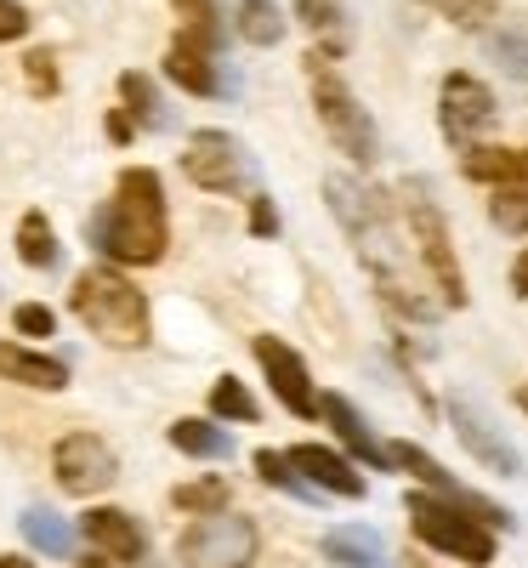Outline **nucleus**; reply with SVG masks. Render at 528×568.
I'll use <instances>...</instances> for the list:
<instances>
[{
  "instance_id": "obj_36",
  "label": "nucleus",
  "mask_w": 528,
  "mask_h": 568,
  "mask_svg": "<svg viewBox=\"0 0 528 568\" xmlns=\"http://www.w3.org/2000/svg\"><path fill=\"white\" fill-rule=\"evenodd\" d=\"M18 34H29V12L18 0H0V40H18Z\"/></svg>"
},
{
  "instance_id": "obj_32",
  "label": "nucleus",
  "mask_w": 528,
  "mask_h": 568,
  "mask_svg": "<svg viewBox=\"0 0 528 568\" xmlns=\"http://www.w3.org/2000/svg\"><path fill=\"white\" fill-rule=\"evenodd\" d=\"M431 7L460 29H489V18H495V0H431Z\"/></svg>"
},
{
  "instance_id": "obj_29",
  "label": "nucleus",
  "mask_w": 528,
  "mask_h": 568,
  "mask_svg": "<svg viewBox=\"0 0 528 568\" xmlns=\"http://www.w3.org/2000/svg\"><path fill=\"white\" fill-rule=\"evenodd\" d=\"M256 471H262V484H273V489H284V495H296V500H318L313 489H307V478H302V471L291 466V455H273V449H262L256 455Z\"/></svg>"
},
{
  "instance_id": "obj_16",
  "label": "nucleus",
  "mask_w": 528,
  "mask_h": 568,
  "mask_svg": "<svg viewBox=\"0 0 528 568\" xmlns=\"http://www.w3.org/2000/svg\"><path fill=\"white\" fill-rule=\"evenodd\" d=\"M318 415L335 426V438H342L364 466H375V471H380V466H398V460H393V449H380V444H375V433L364 426V415H358L342 393H318Z\"/></svg>"
},
{
  "instance_id": "obj_24",
  "label": "nucleus",
  "mask_w": 528,
  "mask_h": 568,
  "mask_svg": "<svg viewBox=\"0 0 528 568\" xmlns=\"http://www.w3.org/2000/svg\"><path fill=\"white\" fill-rule=\"evenodd\" d=\"M296 12H302V23L324 45H335V52L347 45V12H342V0H296Z\"/></svg>"
},
{
  "instance_id": "obj_41",
  "label": "nucleus",
  "mask_w": 528,
  "mask_h": 568,
  "mask_svg": "<svg viewBox=\"0 0 528 568\" xmlns=\"http://www.w3.org/2000/svg\"><path fill=\"white\" fill-rule=\"evenodd\" d=\"M511 398H517V409H522V415H528V387H517V393H511Z\"/></svg>"
},
{
  "instance_id": "obj_30",
  "label": "nucleus",
  "mask_w": 528,
  "mask_h": 568,
  "mask_svg": "<svg viewBox=\"0 0 528 568\" xmlns=\"http://www.w3.org/2000/svg\"><path fill=\"white\" fill-rule=\"evenodd\" d=\"M489 216L506 233H528V182H506L495 194V205H489Z\"/></svg>"
},
{
  "instance_id": "obj_38",
  "label": "nucleus",
  "mask_w": 528,
  "mask_h": 568,
  "mask_svg": "<svg viewBox=\"0 0 528 568\" xmlns=\"http://www.w3.org/2000/svg\"><path fill=\"white\" fill-rule=\"evenodd\" d=\"M511 291H517V296H528V251H522V256H517V267H511Z\"/></svg>"
},
{
  "instance_id": "obj_31",
  "label": "nucleus",
  "mask_w": 528,
  "mask_h": 568,
  "mask_svg": "<svg viewBox=\"0 0 528 568\" xmlns=\"http://www.w3.org/2000/svg\"><path fill=\"white\" fill-rule=\"evenodd\" d=\"M489 58L511 80H528V34H489Z\"/></svg>"
},
{
  "instance_id": "obj_11",
  "label": "nucleus",
  "mask_w": 528,
  "mask_h": 568,
  "mask_svg": "<svg viewBox=\"0 0 528 568\" xmlns=\"http://www.w3.org/2000/svg\"><path fill=\"white\" fill-rule=\"evenodd\" d=\"M449 426H455V438L466 444V455L471 460H484L489 471H500V478H517V449L506 444V433H500V426L484 415V404H471L466 393H455L449 398Z\"/></svg>"
},
{
  "instance_id": "obj_13",
  "label": "nucleus",
  "mask_w": 528,
  "mask_h": 568,
  "mask_svg": "<svg viewBox=\"0 0 528 568\" xmlns=\"http://www.w3.org/2000/svg\"><path fill=\"white\" fill-rule=\"evenodd\" d=\"M438 125H444V136L455 142V149H466L477 131H489V125H495L489 85L471 80V74H449V80H444V98H438Z\"/></svg>"
},
{
  "instance_id": "obj_42",
  "label": "nucleus",
  "mask_w": 528,
  "mask_h": 568,
  "mask_svg": "<svg viewBox=\"0 0 528 568\" xmlns=\"http://www.w3.org/2000/svg\"><path fill=\"white\" fill-rule=\"evenodd\" d=\"M404 568H426V562H420V557H404Z\"/></svg>"
},
{
  "instance_id": "obj_35",
  "label": "nucleus",
  "mask_w": 528,
  "mask_h": 568,
  "mask_svg": "<svg viewBox=\"0 0 528 568\" xmlns=\"http://www.w3.org/2000/svg\"><path fill=\"white\" fill-rule=\"evenodd\" d=\"M23 69H29V85L40 91V98H52V91H58V63H52V52H29Z\"/></svg>"
},
{
  "instance_id": "obj_23",
  "label": "nucleus",
  "mask_w": 528,
  "mask_h": 568,
  "mask_svg": "<svg viewBox=\"0 0 528 568\" xmlns=\"http://www.w3.org/2000/svg\"><path fill=\"white\" fill-rule=\"evenodd\" d=\"M120 98H125V109L136 114V125L142 131H165V103H160V91H154V80L149 74H120Z\"/></svg>"
},
{
  "instance_id": "obj_26",
  "label": "nucleus",
  "mask_w": 528,
  "mask_h": 568,
  "mask_svg": "<svg viewBox=\"0 0 528 568\" xmlns=\"http://www.w3.org/2000/svg\"><path fill=\"white\" fill-rule=\"evenodd\" d=\"M517 160H522V154H511V149H466V176L506 187V182L517 176Z\"/></svg>"
},
{
  "instance_id": "obj_14",
  "label": "nucleus",
  "mask_w": 528,
  "mask_h": 568,
  "mask_svg": "<svg viewBox=\"0 0 528 568\" xmlns=\"http://www.w3.org/2000/svg\"><path fill=\"white\" fill-rule=\"evenodd\" d=\"M80 535L91 540V562H114V568H131L149 557V540H142L136 517L114 511V506H91L80 517Z\"/></svg>"
},
{
  "instance_id": "obj_3",
  "label": "nucleus",
  "mask_w": 528,
  "mask_h": 568,
  "mask_svg": "<svg viewBox=\"0 0 528 568\" xmlns=\"http://www.w3.org/2000/svg\"><path fill=\"white\" fill-rule=\"evenodd\" d=\"M74 313L91 324V336L120 347V353H136L149 342V302H142V291L114 267H91V273L74 278Z\"/></svg>"
},
{
  "instance_id": "obj_27",
  "label": "nucleus",
  "mask_w": 528,
  "mask_h": 568,
  "mask_svg": "<svg viewBox=\"0 0 528 568\" xmlns=\"http://www.w3.org/2000/svg\"><path fill=\"white\" fill-rule=\"evenodd\" d=\"M211 409L227 415V420H262V404L251 398V387L238 382V375H222V382L211 387Z\"/></svg>"
},
{
  "instance_id": "obj_28",
  "label": "nucleus",
  "mask_w": 528,
  "mask_h": 568,
  "mask_svg": "<svg viewBox=\"0 0 528 568\" xmlns=\"http://www.w3.org/2000/svg\"><path fill=\"white\" fill-rule=\"evenodd\" d=\"M171 500H176V511L216 517V511H227V484H222V478H194V484H182Z\"/></svg>"
},
{
  "instance_id": "obj_19",
  "label": "nucleus",
  "mask_w": 528,
  "mask_h": 568,
  "mask_svg": "<svg viewBox=\"0 0 528 568\" xmlns=\"http://www.w3.org/2000/svg\"><path fill=\"white\" fill-rule=\"evenodd\" d=\"M324 562L329 568H387V551H380V535L364 524H342L324 535Z\"/></svg>"
},
{
  "instance_id": "obj_17",
  "label": "nucleus",
  "mask_w": 528,
  "mask_h": 568,
  "mask_svg": "<svg viewBox=\"0 0 528 568\" xmlns=\"http://www.w3.org/2000/svg\"><path fill=\"white\" fill-rule=\"evenodd\" d=\"M291 466L302 471L307 484L342 495V500H358V495H364V478H358V471L335 455V449H324V444H296V449H291Z\"/></svg>"
},
{
  "instance_id": "obj_18",
  "label": "nucleus",
  "mask_w": 528,
  "mask_h": 568,
  "mask_svg": "<svg viewBox=\"0 0 528 568\" xmlns=\"http://www.w3.org/2000/svg\"><path fill=\"white\" fill-rule=\"evenodd\" d=\"M0 382H18V387H34V393H58L69 382V364L52 358V353H29L18 342H0Z\"/></svg>"
},
{
  "instance_id": "obj_20",
  "label": "nucleus",
  "mask_w": 528,
  "mask_h": 568,
  "mask_svg": "<svg viewBox=\"0 0 528 568\" xmlns=\"http://www.w3.org/2000/svg\"><path fill=\"white\" fill-rule=\"evenodd\" d=\"M18 529H23V535H29V546H34V551H45V557H74V529L63 524V517H58L52 506H23Z\"/></svg>"
},
{
  "instance_id": "obj_33",
  "label": "nucleus",
  "mask_w": 528,
  "mask_h": 568,
  "mask_svg": "<svg viewBox=\"0 0 528 568\" xmlns=\"http://www.w3.org/2000/svg\"><path fill=\"white\" fill-rule=\"evenodd\" d=\"M12 324H18V336H34V342H45L58 329V313L52 307H40V302H23L18 313H12Z\"/></svg>"
},
{
  "instance_id": "obj_9",
  "label": "nucleus",
  "mask_w": 528,
  "mask_h": 568,
  "mask_svg": "<svg viewBox=\"0 0 528 568\" xmlns=\"http://www.w3.org/2000/svg\"><path fill=\"white\" fill-rule=\"evenodd\" d=\"M52 478H58L63 495H85L91 500V495L114 489L120 460H114V449L98 433H69V438L52 444Z\"/></svg>"
},
{
  "instance_id": "obj_5",
  "label": "nucleus",
  "mask_w": 528,
  "mask_h": 568,
  "mask_svg": "<svg viewBox=\"0 0 528 568\" xmlns=\"http://www.w3.org/2000/svg\"><path fill=\"white\" fill-rule=\"evenodd\" d=\"M307 80H313V109H318V125L329 131V142L342 149L353 165H375V125L364 114V103L347 91V80L335 74L318 52L307 58Z\"/></svg>"
},
{
  "instance_id": "obj_10",
  "label": "nucleus",
  "mask_w": 528,
  "mask_h": 568,
  "mask_svg": "<svg viewBox=\"0 0 528 568\" xmlns=\"http://www.w3.org/2000/svg\"><path fill=\"white\" fill-rule=\"evenodd\" d=\"M393 460L404 466V471H415V478L426 484V495H438V500H449V506H460V511H471L477 524H489V529H506L511 524V511L506 506H495V500H484L477 489H466L455 471H444L438 460H431L420 444H393Z\"/></svg>"
},
{
  "instance_id": "obj_34",
  "label": "nucleus",
  "mask_w": 528,
  "mask_h": 568,
  "mask_svg": "<svg viewBox=\"0 0 528 568\" xmlns=\"http://www.w3.org/2000/svg\"><path fill=\"white\" fill-rule=\"evenodd\" d=\"M182 29H194V34H211L216 40V0H171Z\"/></svg>"
},
{
  "instance_id": "obj_40",
  "label": "nucleus",
  "mask_w": 528,
  "mask_h": 568,
  "mask_svg": "<svg viewBox=\"0 0 528 568\" xmlns=\"http://www.w3.org/2000/svg\"><path fill=\"white\" fill-rule=\"evenodd\" d=\"M0 568H34L29 557H0Z\"/></svg>"
},
{
  "instance_id": "obj_39",
  "label": "nucleus",
  "mask_w": 528,
  "mask_h": 568,
  "mask_svg": "<svg viewBox=\"0 0 528 568\" xmlns=\"http://www.w3.org/2000/svg\"><path fill=\"white\" fill-rule=\"evenodd\" d=\"M109 136H114V142H131V120H125V114H109Z\"/></svg>"
},
{
  "instance_id": "obj_8",
  "label": "nucleus",
  "mask_w": 528,
  "mask_h": 568,
  "mask_svg": "<svg viewBox=\"0 0 528 568\" xmlns=\"http://www.w3.org/2000/svg\"><path fill=\"white\" fill-rule=\"evenodd\" d=\"M251 154L238 149L227 131H194L182 142V176L194 187H211V194H238L251 187Z\"/></svg>"
},
{
  "instance_id": "obj_22",
  "label": "nucleus",
  "mask_w": 528,
  "mask_h": 568,
  "mask_svg": "<svg viewBox=\"0 0 528 568\" xmlns=\"http://www.w3.org/2000/svg\"><path fill=\"white\" fill-rule=\"evenodd\" d=\"M171 444L182 455H194V460H227L233 455V438L222 433V426H211V420H176L171 426Z\"/></svg>"
},
{
  "instance_id": "obj_1",
  "label": "nucleus",
  "mask_w": 528,
  "mask_h": 568,
  "mask_svg": "<svg viewBox=\"0 0 528 568\" xmlns=\"http://www.w3.org/2000/svg\"><path fill=\"white\" fill-rule=\"evenodd\" d=\"M324 200H329L335 222H342V233L353 240V251L364 256L380 296H387L398 313H409V318H438L444 313L438 284L426 278V267L415 256V240H409V222L398 211V194H375V187H364L353 176H329Z\"/></svg>"
},
{
  "instance_id": "obj_2",
  "label": "nucleus",
  "mask_w": 528,
  "mask_h": 568,
  "mask_svg": "<svg viewBox=\"0 0 528 568\" xmlns=\"http://www.w3.org/2000/svg\"><path fill=\"white\" fill-rule=\"evenodd\" d=\"M165 194H160V176L149 165H131L120 171L109 205H98L85 216V245L103 251L109 262H136L149 267L165 256Z\"/></svg>"
},
{
  "instance_id": "obj_15",
  "label": "nucleus",
  "mask_w": 528,
  "mask_h": 568,
  "mask_svg": "<svg viewBox=\"0 0 528 568\" xmlns=\"http://www.w3.org/2000/svg\"><path fill=\"white\" fill-rule=\"evenodd\" d=\"M211 52H216V40L211 34H194V29H182L176 40H171V52H165V74L187 91V98H222V74H216V63H211Z\"/></svg>"
},
{
  "instance_id": "obj_4",
  "label": "nucleus",
  "mask_w": 528,
  "mask_h": 568,
  "mask_svg": "<svg viewBox=\"0 0 528 568\" xmlns=\"http://www.w3.org/2000/svg\"><path fill=\"white\" fill-rule=\"evenodd\" d=\"M398 211H404V222H409V240H415V256H420L426 278L438 284L444 313H449V307H466V284H460V267H455V245H449L444 211L431 205V194H426L420 182H404V187H398Z\"/></svg>"
},
{
  "instance_id": "obj_37",
  "label": "nucleus",
  "mask_w": 528,
  "mask_h": 568,
  "mask_svg": "<svg viewBox=\"0 0 528 568\" xmlns=\"http://www.w3.org/2000/svg\"><path fill=\"white\" fill-rule=\"evenodd\" d=\"M251 233H262V240H267V233H278V211H273V200H267V194H256V200H251Z\"/></svg>"
},
{
  "instance_id": "obj_12",
  "label": "nucleus",
  "mask_w": 528,
  "mask_h": 568,
  "mask_svg": "<svg viewBox=\"0 0 528 568\" xmlns=\"http://www.w3.org/2000/svg\"><path fill=\"white\" fill-rule=\"evenodd\" d=\"M256 358H262V369H267L273 398H284V409H291V415L313 420V415H318V393H313V375H307L302 353H296L291 342H278V336H256Z\"/></svg>"
},
{
  "instance_id": "obj_6",
  "label": "nucleus",
  "mask_w": 528,
  "mask_h": 568,
  "mask_svg": "<svg viewBox=\"0 0 528 568\" xmlns=\"http://www.w3.org/2000/svg\"><path fill=\"white\" fill-rule=\"evenodd\" d=\"M404 511H409L415 535H420L431 551L460 557V562H471V568H484V562L495 557L489 524H477L471 511H460V506H449V500H438V495H426V489H415V495L404 500Z\"/></svg>"
},
{
  "instance_id": "obj_7",
  "label": "nucleus",
  "mask_w": 528,
  "mask_h": 568,
  "mask_svg": "<svg viewBox=\"0 0 528 568\" xmlns=\"http://www.w3.org/2000/svg\"><path fill=\"white\" fill-rule=\"evenodd\" d=\"M256 524L238 511H216V517H200L194 529L182 535V568H251L256 562Z\"/></svg>"
},
{
  "instance_id": "obj_21",
  "label": "nucleus",
  "mask_w": 528,
  "mask_h": 568,
  "mask_svg": "<svg viewBox=\"0 0 528 568\" xmlns=\"http://www.w3.org/2000/svg\"><path fill=\"white\" fill-rule=\"evenodd\" d=\"M18 262L23 267H58V233L45 222V211H23L18 222Z\"/></svg>"
},
{
  "instance_id": "obj_25",
  "label": "nucleus",
  "mask_w": 528,
  "mask_h": 568,
  "mask_svg": "<svg viewBox=\"0 0 528 568\" xmlns=\"http://www.w3.org/2000/svg\"><path fill=\"white\" fill-rule=\"evenodd\" d=\"M238 34L251 45H278L284 40V18L273 0H238Z\"/></svg>"
}]
</instances>
